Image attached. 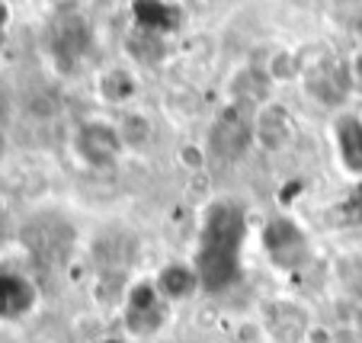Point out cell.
Masks as SVG:
<instances>
[{"mask_svg":"<svg viewBox=\"0 0 362 343\" xmlns=\"http://www.w3.org/2000/svg\"><path fill=\"white\" fill-rule=\"evenodd\" d=\"M74 154L93 170H112L122 161L125 144L119 135V125L103 122V119H87L74 132Z\"/></svg>","mask_w":362,"mask_h":343,"instance_id":"cell-1","label":"cell"},{"mask_svg":"<svg viewBox=\"0 0 362 343\" xmlns=\"http://www.w3.org/2000/svg\"><path fill=\"white\" fill-rule=\"evenodd\" d=\"M263 250H267L269 263L276 269H282V273H295V269H301L311 260L308 234L292 219H286V215L267 221V228H263Z\"/></svg>","mask_w":362,"mask_h":343,"instance_id":"cell-2","label":"cell"},{"mask_svg":"<svg viewBox=\"0 0 362 343\" xmlns=\"http://www.w3.org/2000/svg\"><path fill=\"white\" fill-rule=\"evenodd\" d=\"M253 144V112L228 103L215 116L212 132H209V148L218 161H238Z\"/></svg>","mask_w":362,"mask_h":343,"instance_id":"cell-3","label":"cell"},{"mask_svg":"<svg viewBox=\"0 0 362 343\" xmlns=\"http://www.w3.org/2000/svg\"><path fill=\"white\" fill-rule=\"evenodd\" d=\"M164 324H167V302L158 296L154 279L132 286L129 296H125V330H129L132 337L148 340V337H154Z\"/></svg>","mask_w":362,"mask_h":343,"instance_id":"cell-4","label":"cell"},{"mask_svg":"<svg viewBox=\"0 0 362 343\" xmlns=\"http://www.w3.org/2000/svg\"><path fill=\"white\" fill-rule=\"evenodd\" d=\"M273 77L267 74V64H244L240 71H234L231 81H228V100L234 106L247 112H257L260 106L269 103V96H273Z\"/></svg>","mask_w":362,"mask_h":343,"instance_id":"cell-5","label":"cell"},{"mask_svg":"<svg viewBox=\"0 0 362 343\" xmlns=\"http://www.w3.org/2000/svg\"><path fill=\"white\" fill-rule=\"evenodd\" d=\"M330 144H334L337 164L349 177H362V116L337 112L330 122Z\"/></svg>","mask_w":362,"mask_h":343,"instance_id":"cell-6","label":"cell"},{"mask_svg":"<svg viewBox=\"0 0 362 343\" xmlns=\"http://www.w3.org/2000/svg\"><path fill=\"white\" fill-rule=\"evenodd\" d=\"M292 135H295L292 112L282 103L269 100L267 106H260V110L253 112V144H260L263 151H269V154L282 151Z\"/></svg>","mask_w":362,"mask_h":343,"instance_id":"cell-7","label":"cell"},{"mask_svg":"<svg viewBox=\"0 0 362 343\" xmlns=\"http://www.w3.org/2000/svg\"><path fill=\"white\" fill-rule=\"evenodd\" d=\"M48 42L55 48L58 62H77L90 48V23L77 10L74 13H58L52 29H48Z\"/></svg>","mask_w":362,"mask_h":343,"instance_id":"cell-8","label":"cell"},{"mask_svg":"<svg viewBox=\"0 0 362 343\" xmlns=\"http://www.w3.org/2000/svg\"><path fill=\"white\" fill-rule=\"evenodd\" d=\"M311 334V321H308L305 308L292 302H279L269 308L267 315V337L269 343H308Z\"/></svg>","mask_w":362,"mask_h":343,"instance_id":"cell-9","label":"cell"},{"mask_svg":"<svg viewBox=\"0 0 362 343\" xmlns=\"http://www.w3.org/2000/svg\"><path fill=\"white\" fill-rule=\"evenodd\" d=\"M202 286V276L189 263H167L158 276H154V289L164 302H186L192 298Z\"/></svg>","mask_w":362,"mask_h":343,"instance_id":"cell-10","label":"cell"},{"mask_svg":"<svg viewBox=\"0 0 362 343\" xmlns=\"http://www.w3.org/2000/svg\"><path fill=\"white\" fill-rule=\"evenodd\" d=\"M96 93L110 106H129V100H135L138 93V77L129 68H110L96 81Z\"/></svg>","mask_w":362,"mask_h":343,"instance_id":"cell-11","label":"cell"},{"mask_svg":"<svg viewBox=\"0 0 362 343\" xmlns=\"http://www.w3.org/2000/svg\"><path fill=\"white\" fill-rule=\"evenodd\" d=\"M119 135H122L125 151H144L154 141V122H151L148 112H125L119 119Z\"/></svg>","mask_w":362,"mask_h":343,"instance_id":"cell-12","label":"cell"},{"mask_svg":"<svg viewBox=\"0 0 362 343\" xmlns=\"http://www.w3.org/2000/svg\"><path fill=\"white\" fill-rule=\"evenodd\" d=\"M263 64H267V74L273 77V83L301 81V58L292 48H276L273 55H269V62H263Z\"/></svg>","mask_w":362,"mask_h":343,"instance_id":"cell-13","label":"cell"},{"mask_svg":"<svg viewBox=\"0 0 362 343\" xmlns=\"http://www.w3.org/2000/svg\"><path fill=\"white\" fill-rule=\"evenodd\" d=\"M167 110H177L173 116H186V119H189V116H196V112H199V100L192 93H186V100H180V93H170V96H167Z\"/></svg>","mask_w":362,"mask_h":343,"instance_id":"cell-14","label":"cell"},{"mask_svg":"<svg viewBox=\"0 0 362 343\" xmlns=\"http://www.w3.org/2000/svg\"><path fill=\"white\" fill-rule=\"evenodd\" d=\"M177 158H180V164L189 167V170H202L205 167V148H199V144H183Z\"/></svg>","mask_w":362,"mask_h":343,"instance_id":"cell-15","label":"cell"},{"mask_svg":"<svg viewBox=\"0 0 362 343\" xmlns=\"http://www.w3.org/2000/svg\"><path fill=\"white\" fill-rule=\"evenodd\" d=\"M346 71H349V81H353L356 87L362 90V48H356V52H353V58H349Z\"/></svg>","mask_w":362,"mask_h":343,"instance_id":"cell-16","label":"cell"},{"mask_svg":"<svg viewBox=\"0 0 362 343\" xmlns=\"http://www.w3.org/2000/svg\"><path fill=\"white\" fill-rule=\"evenodd\" d=\"M48 4H52L58 13H74V10L81 7V0H48Z\"/></svg>","mask_w":362,"mask_h":343,"instance_id":"cell-17","label":"cell"},{"mask_svg":"<svg viewBox=\"0 0 362 343\" xmlns=\"http://www.w3.org/2000/svg\"><path fill=\"white\" fill-rule=\"evenodd\" d=\"M10 16H13V10H10L7 0H0V33L10 26Z\"/></svg>","mask_w":362,"mask_h":343,"instance_id":"cell-18","label":"cell"},{"mask_svg":"<svg viewBox=\"0 0 362 343\" xmlns=\"http://www.w3.org/2000/svg\"><path fill=\"white\" fill-rule=\"evenodd\" d=\"M356 33L362 35V16H359V20H356Z\"/></svg>","mask_w":362,"mask_h":343,"instance_id":"cell-19","label":"cell"},{"mask_svg":"<svg viewBox=\"0 0 362 343\" xmlns=\"http://www.w3.org/2000/svg\"><path fill=\"white\" fill-rule=\"evenodd\" d=\"M0 151H4V132H0Z\"/></svg>","mask_w":362,"mask_h":343,"instance_id":"cell-20","label":"cell"},{"mask_svg":"<svg viewBox=\"0 0 362 343\" xmlns=\"http://www.w3.org/2000/svg\"><path fill=\"white\" fill-rule=\"evenodd\" d=\"M0 112H4V93H0Z\"/></svg>","mask_w":362,"mask_h":343,"instance_id":"cell-21","label":"cell"},{"mask_svg":"<svg viewBox=\"0 0 362 343\" xmlns=\"http://www.w3.org/2000/svg\"><path fill=\"white\" fill-rule=\"evenodd\" d=\"M212 4H215V0H212Z\"/></svg>","mask_w":362,"mask_h":343,"instance_id":"cell-22","label":"cell"}]
</instances>
